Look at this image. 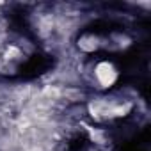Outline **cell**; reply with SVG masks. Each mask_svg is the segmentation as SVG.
<instances>
[{
	"mask_svg": "<svg viewBox=\"0 0 151 151\" xmlns=\"http://www.w3.org/2000/svg\"><path fill=\"white\" fill-rule=\"evenodd\" d=\"M93 78L100 89H110L117 82L119 73H117V68L110 60H100L93 68Z\"/></svg>",
	"mask_w": 151,
	"mask_h": 151,
	"instance_id": "obj_1",
	"label": "cell"
}]
</instances>
